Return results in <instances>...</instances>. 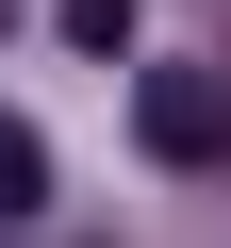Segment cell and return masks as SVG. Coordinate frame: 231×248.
Wrapping results in <instances>:
<instances>
[{
	"label": "cell",
	"instance_id": "cell-1",
	"mask_svg": "<svg viewBox=\"0 0 231 248\" xmlns=\"http://www.w3.org/2000/svg\"><path fill=\"white\" fill-rule=\"evenodd\" d=\"M132 133H149V166H215L231 149V66H132Z\"/></svg>",
	"mask_w": 231,
	"mask_h": 248
},
{
	"label": "cell",
	"instance_id": "cell-2",
	"mask_svg": "<svg viewBox=\"0 0 231 248\" xmlns=\"http://www.w3.org/2000/svg\"><path fill=\"white\" fill-rule=\"evenodd\" d=\"M17 215H50V133L0 116V232H17Z\"/></svg>",
	"mask_w": 231,
	"mask_h": 248
},
{
	"label": "cell",
	"instance_id": "cell-3",
	"mask_svg": "<svg viewBox=\"0 0 231 248\" xmlns=\"http://www.w3.org/2000/svg\"><path fill=\"white\" fill-rule=\"evenodd\" d=\"M66 33H83L99 66H132V0H66Z\"/></svg>",
	"mask_w": 231,
	"mask_h": 248
}]
</instances>
